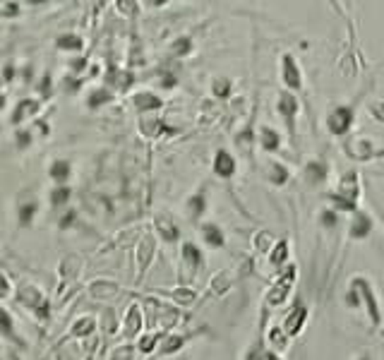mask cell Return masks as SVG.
<instances>
[{
  "label": "cell",
  "mask_w": 384,
  "mask_h": 360,
  "mask_svg": "<svg viewBox=\"0 0 384 360\" xmlns=\"http://www.w3.org/2000/svg\"><path fill=\"white\" fill-rule=\"evenodd\" d=\"M353 118H355V110L350 108V106H336L329 110V115H327V128H329V133H332L334 137H341V135H346L350 125H353Z\"/></svg>",
  "instance_id": "277c9868"
},
{
  "label": "cell",
  "mask_w": 384,
  "mask_h": 360,
  "mask_svg": "<svg viewBox=\"0 0 384 360\" xmlns=\"http://www.w3.org/2000/svg\"><path fill=\"white\" fill-rule=\"evenodd\" d=\"M103 101H108V94H106V91H96V94L89 99V106H91V108H96L98 103H103Z\"/></svg>",
  "instance_id": "1f68e13d"
},
{
  "label": "cell",
  "mask_w": 384,
  "mask_h": 360,
  "mask_svg": "<svg viewBox=\"0 0 384 360\" xmlns=\"http://www.w3.org/2000/svg\"><path fill=\"white\" fill-rule=\"evenodd\" d=\"M288 254H290V247H288V240H276L274 243V250L269 252V262L274 267H283L288 262Z\"/></svg>",
  "instance_id": "4fadbf2b"
},
{
  "label": "cell",
  "mask_w": 384,
  "mask_h": 360,
  "mask_svg": "<svg viewBox=\"0 0 384 360\" xmlns=\"http://www.w3.org/2000/svg\"><path fill=\"white\" fill-rule=\"evenodd\" d=\"M260 137H262V147L267 149V152H276V149L281 147V135L276 133L274 128H262Z\"/></svg>",
  "instance_id": "5bb4252c"
},
{
  "label": "cell",
  "mask_w": 384,
  "mask_h": 360,
  "mask_svg": "<svg viewBox=\"0 0 384 360\" xmlns=\"http://www.w3.org/2000/svg\"><path fill=\"white\" fill-rule=\"evenodd\" d=\"M358 197H360V182H358V173L348 171L343 173V178L339 180V190L332 195L334 207L339 212H350L355 214L358 212Z\"/></svg>",
  "instance_id": "6da1fadb"
},
{
  "label": "cell",
  "mask_w": 384,
  "mask_h": 360,
  "mask_svg": "<svg viewBox=\"0 0 384 360\" xmlns=\"http://www.w3.org/2000/svg\"><path fill=\"white\" fill-rule=\"evenodd\" d=\"M276 110H279V115L283 118V123H286L288 133L293 135L295 115H298V110H300V103H298V99L290 94V91H281L279 99H276Z\"/></svg>",
  "instance_id": "52a82bcc"
},
{
  "label": "cell",
  "mask_w": 384,
  "mask_h": 360,
  "mask_svg": "<svg viewBox=\"0 0 384 360\" xmlns=\"http://www.w3.org/2000/svg\"><path fill=\"white\" fill-rule=\"evenodd\" d=\"M113 360H132V356H130V349L116 351V358H113Z\"/></svg>",
  "instance_id": "836d02e7"
},
{
  "label": "cell",
  "mask_w": 384,
  "mask_h": 360,
  "mask_svg": "<svg viewBox=\"0 0 384 360\" xmlns=\"http://www.w3.org/2000/svg\"><path fill=\"white\" fill-rule=\"evenodd\" d=\"M214 94L216 96H228L231 94V82L228 80H214Z\"/></svg>",
  "instance_id": "4316f807"
},
{
  "label": "cell",
  "mask_w": 384,
  "mask_h": 360,
  "mask_svg": "<svg viewBox=\"0 0 384 360\" xmlns=\"http://www.w3.org/2000/svg\"><path fill=\"white\" fill-rule=\"evenodd\" d=\"M343 152L353 161H373V159H382L384 147L375 144L373 140H368V137H353V140L343 144Z\"/></svg>",
  "instance_id": "7a4b0ae2"
},
{
  "label": "cell",
  "mask_w": 384,
  "mask_h": 360,
  "mask_svg": "<svg viewBox=\"0 0 384 360\" xmlns=\"http://www.w3.org/2000/svg\"><path fill=\"white\" fill-rule=\"evenodd\" d=\"M281 82L288 91H300L303 89V72L298 68L295 58L290 53L281 56Z\"/></svg>",
  "instance_id": "8992f818"
},
{
  "label": "cell",
  "mask_w": 384,
  "mask_h": 360,
  "mask_svg": "<svg viewBox=\"0 0 384 360\" xmlns=\"http://www.w3.org/2000/svg\"><path fill=\"white\" fill-rule=\"evenodd\" d=\"M264 360H281V356H276V353H264Z\"/></svg>",
  "instance_id": "d590c367"
},
{
  "label": "cell",
  "mask_w": 384,
  "mask_h": 360,
  "mask_svg": "<svg viewBox=\"0 0 384 360\" xmlns=\"http://www.w3.org/2000/svg\"><path fill=\"white\" fill-rule=\"evenodd\" d=\"M350 288H355V291H358L360 305L368 307V317H370V322H373V326H380L382 324V310H380V305H377L375 288L368 284L365 277H355L353 281H350Z\"/></svg>",
  "instance_id": "3957f363"
},
{
  "label": "cell",
  "mask_w": 384,
  "mask_h": 360,
  "mask_svg": "<svg viewBox=\"0 0 384 360\" xmlns=\"http://www.w3.org/2000/svg\"><path fill=\"white\" fill-rule=\"evenodd\" d=\"M269 336H271V344H274V349H286L288 336H286V331H283L279 324H276V326H271Z\"/></svg>",
  "instance_id": "44dd1931"
},
{
  "label": "cell",
  "mask_w": 384,
  "mask_h": 360,
  "mask_svg": "<svg viewBox=\"0 0 384 360\" xmlns=\"http://www.w3.org/2000/svg\"><path fill=\"white\" fill-rule=\"evenodd\" d=\"M370 233H373V219H370V214L355 212L353 221H350V228H348L350 240H365Z\"/></svg>",
  "instance_id": "9c48e42d"
},
{
  "label": "cell",
  "mask_w": 384,
  "mask_h": 360,
  "mask_svg": "<svg viewBox=\"0 0 384 360\" xmlns=\"http://www.w3.org/2000/svg\"><path fill=\"white\" fill-rule=\"evenodd\" d=\"M8 293V281H5V277H0V296H5Z\"/></svg>",
  "instance_id": "e575fe53"
},
{
  "label": "cell",
  "mask_w": 384,
  "mask_h": 360,
  "mask_svg": "<svg viewBox=\"0 0 384 360\" xmlns=\"http://www.w3.org/2000/svg\"><path fill=\"white\" fill-rule=\"evenodd\" d=\"M214 173L218 178H233V173H236V159L228 152H223V149L216 152V156H214Z\"/></svg>",
  "instance_id": "30bf717a"
},
{
  "label": "cell",
  "mask_w": 384,
  "mask_h": 360,
  "mask_svg": "<svg viewBox=\"0 0 384 360\" xmlns=\"http://www.w3.org/2000/svg\"><path fill=\"white\" fill-rule=\"evenodd\" d=\"M34 212H36V205H26V207H22V212H19V221L26 226V224H31V216H34Z\"/></svg>",
  "instance_id": "83f0119b"
},
{
  "label": "cell",
  "mask_w": 384,
  "mask_h": 360,
  "mask_svg": "<svg viewBox=\"0 0 384 360\" xmlns=\"http://www.w3.org/2000/svg\"><path fill=\"white\" fill-rule=\"evenodd\" d=\"M68 175H70L68 161H56L51 166V178L56 180V182H65V180H68Z\"/></svg>",
  "instance_id": "ac0fdd59"
},
{
  "label": "cell",
  "mask_w": 384,
  "mask_h": 360,
  "mask_svg": "<svg viewBox=\"0 0 384 360\" xmlns=\"http://www.w3.org/2000/svg\"><path fill=\"white\" fill-rule=\"evenodd\" d=\"M204 202H207V200H204V195H192V197H190L188 212H190L192 219H200V216L204 214V207H207Z\"/></svg>",
  "instance_id": "e0dca14e"
},
{
  "label": "cell",
  "mask_w": 384,
  "mask_h": 360,
  "mask_svg": "<svg viewBox=\"0 0 384 360\" xmlns=\"http://www.w3.org/2000/svg\"><path fill=\"white\" fill-rule=\"evenodd\" d=\"M58 46L65 51H79L82 48V38H77V36H61L58 38Z\"/></svg>",
  "instance_id": "cb8c5ba5"
},
{
  "label": "cell",
  "mask_w": 384,
  "mask_h": 360,
  "mask_svg": "<svg viewBox=\"0 0 384 360\" xmlns=\"http://www.w3.org/2000/svg\"><path fill=\"white\" fill-rule=\"evenodd\" d=\"M183 257H185V262H188V267H190L192 272H195L197 267L202 264V252H200V247L192 245V243H185V245H183Z\"/></svg>",
  "instance_id": "9a60e30c"
},
{
  "label": "cell",
  "mask_w": 384,
  "mask_h": 360,
  "mask_svg": "<svg viewBox=\"0 0 384 360\" xmlns=\"http://www.w3.org/2000/svg\"><path fill=\"white\" fill-rule=\"evenodd\" d=\"M320 224L324 228H336V224H339V214H336L334 209H324L320 214Z\"/></svg>",
  "instance_id": "7402d4cb"
},
{
  "label": "cell",
  "mask_w": 384,
  "mask_h": 360,
  "mask_svg": "<svg viewBox=\"0 0 384 360\" xmlns=\"http://www.w3.org/2000/svg\"><path fill=\"white\" fill-rule=\"evenodd\" d=\"M190 51V38H181V41L173 43V53L176 56H185Z\"/></svg>",
  "instance_id": "4dcf8cb0"
},
{
  "label": "cell",
  "mask_w": 384,
  "mask_h": 360,
  "mask_svg": "<svg viewBox=\"0 0 384 360\" xmlns=\"http://www.w3.org/2000/svg\"><path fill=\"white\" fill-rule=\"evenodd\" d=\"M0 329L8 334L10 339H15V331H12V319H10V315L5 310H0Z\"/></svg>",
  "instance_id": "d4e9b609"
},
{
  "label": "cell",
  "mask_w": 384,
  "mask_h": 360,
  "mask_svg": "<svg viewBox=\"0 0 384 360\" xmlns=\"http://www.w3.org/2000/svg\"><path fill=\"white\" fill-rule=\"evenodd\" d=\"M358 360H370V358H368V356H363V358H358Z\"/></svg>",
  "instance_id": "8d00e7d4"
},
{
  "label": "cell",
  "mask_w": 384,
  "mask_h": 360,
  "mask_svg": "<svg viewBox=\"0 0 384 360\" xmlns=\"http://www.w3.org/2000/svg\"><path fill=\"white\" fill-rule=\"evenodd\" d=\"M305 319H308V307L305 305H295L293 310L288 312V317L283 319V331H286V336H298L300 329L305 326Z\"/></svg>",
  "instance_id": "ba28073f"
},
{
  "label": "cell",
  "mask_w": 384,
  "mask_h": 360,
  "mask_svg": "<svg viewBox=\"0 0 384 360\" xmlns=\"http://www.w3.org/2000/svg\"><path fill=\"white\" fill-rule=\"evenodd\" d=\"M68 197H70V190L68 187H58V190H53V195H51L53 205H65Z\"/></svg>",
  "instance_id": "484cf974"
},
{
  "label": "cell",
  "mask_w": 384,
  "mask_h": 360,
  "mask_svg": "<svg viewBox=\"0 0 384 360\" xmlns=\"http://www.w3.org/2000/svg\"><path fill=\"white\" fill-rule=\"evenodd\" d=\"M370 115H373L375 120L384 123V101H375L373 106H370Z\"/></svg>",
  "instance_id": "f1b7e54d"
},
{
  "label": "cell",
  "mask_w": 384,
  "mask_h": 360,
  "mask_svg": "<svg viewBox=\"0 0 384 360\" xmlns=\"http://www.w3.org/2000/svg\"><path fill=\"white\" fill-rule=\"evenodd\" d=\"M135 103H137V108L151 110V108H158V106H161V99H156L154 94H140V96H135Z\"/></svg>",
  "instance_id": "d6986e66"
},
{
  "label": "cell",
  "mask_w": 384,
  "mask_h": 360,
  "mask_svg": "<svg viewBox=\"0 0 384 360\" xmlns=\"http://www.w3.org/2000/svg\"><path fill=\"white\" fill-rule=\"evenodd\" d=\"M264 173H267V180L274 182V185H286L288 178H290V171L279 161H269L267 171H264Z\"/></svg>",
  "instance_id": "7c38bea8"
},
{
  "label": "cell",
  "mask_w": 384,
  "mask_h": 360,
  "mask_svg": "<svg viewBox=\"0 0 384 360\" xmlns=\"http://www.w3.org/2000/svg\"><path fill=\"white\" fill-rule=\"evenodd\" d=\"M202 233H204V240H207L211 247H221L223 245V231L216 224H204Z\"/></svg>",
  "instance_id": "2e32d148"
},
{
  "label": "cell",
  "mask_w": 384,
  "mask_h": 360,
  "mask_svg": "<svg viewBox=\"0 0 384 360\" xmlns=\"http://www.w3.org/2000/svg\"><path fill=\"white\" fill-rule=\"evenodd\" d=\"M173 296H176V300H181V303H192V298H195V293L192 291H188V288H178V291H173Z\"/></svg>",
  "instance_id": "f546056e"
},
{
  "label": "cell",
  "mask_w": 384,
  "mask_h": 360,
  "mask_svg": "<svg viewBox=\"0 0 384 360\" xmlns=\"http://www.w3.org/2000/svg\"><path fill=\"white\" fill-rule=\"evenodd\" d=\"M156 228H158V233H161L166 240H176L178 238V228L171 224V219H158L156 221Z\"/></svg>",
  "instance_id": "ffe728a7"
},
{
  "label": "cell",
  "mask_w": 384,
  "mask_h": 360,
  "mask_svg": "<svg viewBox=\"0 0 384 360\" xmlns=\"http://www.w3.org/2000/svg\"><path fill=\"white\" fill-rule=\"evenodd\" d=\"M255 247L260 252H269V247H274V240H271V235L264 231V233H257L255 235Z\"/></svg>",
  "instance_id": "603a6c76"
},
{
  "label": "cell",
  "mask_w": 384,
  "mask_h": 360,
  "mask_svg": "<svg viewBox=\"0 0 384 360\" xmlns=\"http://www.w3.org/2000/svg\"><path fill=\"white\" fill-rule=\"evenodd\" d=\"M293 281H295V267H286V272H283V277H279L274 281V286H271V291L267 293V303L271 307L281 305L283 300L288 298L290 288H293Z\"/></svg>",
  "instance_id": "5b68a950"
},
{
  "label": "cell",
  "mask_w": 384,
  "mask_h": 360,
  "mask_svg": "<svg viewBox=\"0 0 384 360\" xmlns=\"http://www.w3.org/2000/svg\"><path fill=\"white\" fill-rule=\"evenodd\" d=\"M183 346V339H178V336H173L171 341L163 346V353H171V351H176V349H181Z\"/></svg>",
  "instance_id": "d6a6232c"
},
{
  "label": "cell",
  "mask_w": 384,
  "mask_h": 360,
  "mask_svg": "<svg viewBox=\"0 0 384 360\" xmlns=\"http://www.w3.org/2000/svg\"><path fill=\"white\" fill-rule=\"evenodd\" d=\"M303 178L310 185H322L327 180V163L324 161H310L305 163V171H303Z\"/></svg>",
  "instance_id": "8fae6325"
}]
</instances>
